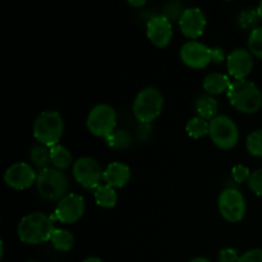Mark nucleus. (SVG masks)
<instances>
[{
  "label": "nucleus",
  "mask_w": 262,
  "mask_h": 262,
  "mask_svg": "<svg viewBox=\"0 0 262 262\" xmlns=\"http://www.w3.org/2000/svg\"><path fill=\"white\" fill-rule=\"evenodd\" d=\"M54 230L53 217L43 212H31L20 219L17 235L26 245H41L51 239Z\"/></svg>",
  "instance_id": "nucleus-1"
},
{
  "label": "nucleus",
  "mask_w": 262,
  "mask_h": 262,
  "mask_svg": "<svg viewBox=\"0 0 262 262\" xmlns=\"http://www.w3.org/2000/svg\"><path fill=\"white\" fill-rule=\"evenodd\" d=\"M227 95L232 106L245 114H255L262 107V92L247 79L232 81Z\"/></svg>",
  "instance_id": "nucleus-2"
},
{
  "label": "nucleus",
  "mask_w": 262,
  "mask_h": 262,
  "mask_svg": "<svg viewBox=\"0 0 262 262\" xmlns=\"http://www.w3.org/2000/svg\"><path fill=\"white\" fill-rule=\"evenodd\" d=\"M64 132L61 115L54 110H46L38 114L33 123V137L40 145L53 147L58 145Z\"/></svg>",
  "instance_id": "nucleus-3"
},
{
  "label": "nucleus",
  "mask_w": 262,
  "mask_h": 262,
  "mask_svg": "<svg viewBox=\"0 0 262 262\" xmlns=\"http://www.w3.org/2000/svg\"><path fill=\"white\" fill-rule=\"evenodd\" d=\"M36 188L38 194L46 201H60L69 193V181L61 170L50 166L38 171Z\"/></svg>",
  "instance_id": "nucleus-4"
},
{
  "label": "nucleus",
  "mask_w": 262,
  "mask_h": 262,
  "mask_svg": "<svg viewBox=\"0 0 262 262\" xmlns=\"http://www.w3.org/2000/svg\"><path fill=\"white\" fill-rule=\"evenodd\" d=\"M164 106V96L155 87H146L133 101V115L141 124H150L160 115Z\"/></svg>",
  "instance_id": "nucleus-5"
},
{
  "label": "nucleus",
  "mask_w": 262,
  "mask_h": 262,
  "mask_svg": "<svg viewBox=\"0 0 262 262\" xmlns=\"http://www.w3.org/2000/svg\"><path fill=\"white\" fill-rule=\"evenodd\" d=\"M209 136L215 146L222 150H232L239 141V129L232 118L217 115L210 120Z\"/></svg>",
  "instance_id": "nucleus-6"
},
{
  "label": "nucleus",
  "mask_w": 262,
  "mask_h": 262,
  "mask_svg": "<svg viewBox=\"0 0 262 262\" xmlns=\"http://www.w3.org/2000/svg\"><path fill=\"white\" fill-rule=\"evenodd\" d=\"M87 129L96 137L106 138L117 127V113L107 104H99L91 109L86 120Z\"/></svg>",
  "instance_id": "nucleus-7"
},
{
  "label": "nucleus",
  "mask_w": 262,
  "mask_h": 262,
  "mask_svg": "<svg viewBox=\"0 0 262 262\" xmlns=\"http://www.w3.org/2000/svg\"><path fill=\"white\" fill-rule=\"evenodd\" d=\"M73 178L87 191H95L104 181V170L95 159L84 156L79 158L72 166Z\"/></svg>",
  "instance_id": "nucleus-8"
},
{
  "label": "nucleus",
  "mask_w": 262,
  "mask_h": 262,
  "mask_svg": "<svg viewBox=\"0 0 262 262\" xmlns=\"http://www.w3.org/2000/svg\"><path fill=\"white\" fill-rule=\"evenodd\" d=\"M217 207L220 215L229 223H238L243 220L247 211L245 196L235 188H227L219 194Z\"/></svg>",
  "instance_id": "nucleus-9"
},
{
  "label": "nucleus",
  "mask_w": 262,
  "mask_h": 262,
  "mask_svg": "<svg viewBox=\"0 0 262 262\" xmlns=\"http://www.w3.org/2000/svg\"><path fill=\"white\" fill-rule=\"evenodd\" d=\"M86 210L84 199L77 193H68L56 204L53 214V220L63 224H74L82 219Z\"/></svg>",
  "instance_id": "nucleus-10"
},
{
  "label": "nucleus",
  "mask_w": 262,
  "mask_h": 262,
  "mask_svg": "<svg viewBox=\"0 0 262 262\" xmlns=\"http://www.w3.org/2000/svg\"><path fill=\"white\" fill-rule=\"evenodd\" d=\"M37 174L28 163H14L8 166L4 173V182L15 191H25L37 181Z\"/></svg>",
  "instance_id": "nucleus-11"
},
{
  "label": "nucleus",
  "mask_w": 262,
  "mask_h": 262,
  "mask_svg": "<svg viewBox=\"0 0 262 262\" xmlns=\"http://www.w3.org/2000/svg\"><path fill=\"white\" fill-rule=\"evenodd\" d=\"M179 56L189 68L202 69L212 61V49L199 41H188L181 48Z\"/></svg>",
  "instance_id": "nucleus-12"
},
{
  "label": "nucleus",
  "mask_w": 262,
  "mask_h": 262,
  "mask_svg": "<svg viewBox=\"0 0 262 262\" xmlns=\"http://www.w3.org/2000/svg\"><path fill=\"white\" fill-rule=\"evenodd\" d=\"M146 33L151 43L156 48L164 49L170 43L173 37V25L165 15H155L146 25Z\"/></svg>",
  "instance_id": "nucleus-13"
},
{
  "label": "nucleus",
  "mask_w": 262,
  "mask_h": 262,
  "mask_svg": "<svg viewBox=\"0 0 262 262\" xmlns=\"http://www.w3.org/2000/svg\"><path fill=\"white\" fill-rule=\"evenodd\" d=\"M178 22L182 33L187 38H191L193 41L199 38L200 36L204 35L205 28H206L207 25L206 17L199 8H187V9H184L183 14H182L181 19Z\"/></svg>",
  "instance_id": "nucleus-14"
},
{
  "label": "nucleus",
  "mask_w": 262,
  "mask_h": 262,
  "mask_svg": "<svg viewBox=\"0 0 262 262\" xmlns=\"http://www.w3.org/2000/svg\"><path fill=\"white\" fill-rule=\"evenodd\" d=\"M227 71L234 79H246L253 68V55L246 49H235L227 56Z\"/></svg>",
  "instance_id": "nucleus-15"
},
{
  "label": "nucleus",
  "mask_w": 262,
  "mask_h": 262,
  "mask_svg": "<svg viewBox=\"0 0 262 262\" xmlns=\"http://www.w3.org/2000/svg\"><path fill=\"white\" fill-rule=\"evenodd\" d=\"M130 179V169L125 164L114 161L104 170V182L113 188H123Z\"/></svg>",
  "instance_id": "nucleus-16"
},
{
  "label": "nucleus",
  "mask_w": 262,
  "mask_h": 262,
  "mask_svg": "<svg viewBox=\"0 0 262 262\" xmlns=\"http://www.w3.org/2000/svg\"><path fill=\"white\" fill-rule=\"evenodd\" d=\"M232 81L229 76L223 73H210L205 77L204 79V89L207 92V95L216 96V95L228 92Z\"/></svg>",
  "instance_id": "nucleus-17"
},
{
  "label": "nucleus",
  "mask_w": 262,
  "mask_h": 262,
  "mask_svg": "<svg viewBox=\"0 0 262 262\" xmlns=\"http://www.w3.org/2000/svg\"><path fill=\"white\" fill-rule=\"evenodd\" d=\"M196 112L197 117H201L206 120H212L217 117V110H219V102L211 95H202L196 101Z\"/></svg>",
  "instance_id": "nucleus-18"
},
{
  "label": "nucleus",
  "mask_w": 262,
  "mask_h": 262,
  "mask_svg": "<svg viewBox=\"0 0 262 262\" xmlns=\"http://www.w3.org/2000/svg\"><path fill=\"white\" fill-rule=\"evenodd\" d=\"M94 199L97 206L102 209H113L118 202V194L115 188L107 184H101L94 191Z\"/></svg>",
  "instance_id": "nucleus-19"
},
{
  "label": "nucleus",
  "mask_w": 262,
  "mask_h": 262,
  "mask_svg": "<svg viewBox=\"0 0 262 262\" xmlns=\"http://www.w3.org/2000/svg\"><path fill=\"white\" fill-rule=\"evenodd\" d=\"M50 158H51V165L59 170H64L68 169L73 163V156L72 152L66 147V146L58 145L50 147Z\"/></svg>",
  "instance_id": "nucleus-20"
},
{
  "label": "nucleus",
  "mask_w": 262,
  "mask_h": 262,
  "mask_svg": "<svg viewBox=\"0 0 262 262\" xmlns=\"http://www.w3.org/2000/svg\"><path fill=\"white\" fill-rule=\"evenodd\" d=\"M50 242L56 251L68 252V251H71L73 248L74 237L69 230L55 228V230L53 232V235H51Z\"/></svg>",
  "instance_id": "nucleus-21"
},
{
  "label": "nucleus",
  "mask_w": 262,
  "mask_h": 262,
  "mask_svg": "<svg viewBox=\"0 0 262 262\" xmlns=\"http://www.w3.org/2000/svg\"><path fill=\"white\" fill-rule=\"evenodd\" d=\"M31 163L38 168L40 170L46 168H50L51 158H50V147L43 145L32 146L30 150Z\"/></svg>",
  "instance_id": "nucleus-22"
},
{
  "label": "nucleus",
  "mask_w": 262,
  "mask_h": 262,
  "mask_svg": "<svg viewBox=\"0 0 262 262\" xmlns=\"http://www.w3.org/2000/svg\"><path fill=\"white\" fill-rule=\"evenodd\" d=\"M209 130H210V122L201 117L192 118L186 125L187 135H188L191 138H194V140H199V138H202L204 136L209 135Z\"/></svg>",
  "instance_id": "nucleus-23"
},
{
  "label": "nucleus",
  "mask_w": 262,
  "mask_h": 262,
  "mask_svg": "<svg viewBox=\"0 0 262 262\" xmlns=\"http://www.w3.org/2000/svg\"><path fill=\"white\" fill-rule=\"evenodd\" d=\"M106 145L114 150H125L132 143V137L127 130H114L109 137L105 138Z\"/></svg>",
  "instance_id": "nucleus-24"
},
{
  "label": "nucleus",
  "mask_w": 262,
  "mask_h": 262,
  "mask_svg": "<svg viewBox=\"0 0 262 262\" xmlns=\"http://www.w3.org/2000/svg\"><path fill=\"white\" fill-rule=\"evenodd\" d=\"M246 148L256 158H262V129L251 132L246 140Z\"/></svg>",
  "instance_id": "nucleus-25"
},
{
  "label": "nucleus",
  "mask_w": 262,
  "mask_h": 262,
  "mask_svg": "<svg viewBox=\"0 0 262 262\" xmlns=\"http://www.w3.org/2000/svg\"><path fill=\"white\" fill-rule=\"evenodd\" d=\"M260 15H258L257 10H245V12H242L239 14V17H238L237 19V23L238 26H239V28H242V30H255V28H257V25H258V20H260Z\"/></svg>",
  "instance_id": "nucleus-26"
},
{
  "label": "nucleus",
  "mask_w": 262,
  "mask_h": 262,
  "mask_svg": "<svg viewBox=\"0 0 262 262\" xmlns=\"http://www.w3.org/2000/svg\"><path fill=\"white\" fill-rule=\"evenodd\" d=\"M248 50L253 56L262 59V27L251 31L248 36Z\"/></svg>",
  "instance_id": "nucleus-27"
},
{
  "label": "nucleus",
  "mask_w": 262,
  "mask_h": 262,
  "mask_svg": "<svg viewBox=\"0 0 262 262\" xmlns=\"http://www.w3.org/2000/svg\"><path fill=\"white\" fill-rule=\"evenodd\" d=\"M248 188L256 194V196L262 197V169H257L251 174L248 179Z\"/></svg>",
  "instance_id": "nucleus-28"
},
{
  "label": "nucleus",
  "mask_w": 262,
  "mask_h": 262,
  "mask_svg": "<svg viewBox=\"0 0 262 262\" xmlns=\"http://www.w3.org/2000/svg\"><path fill=\"white\" fill-rule=\"evenodd\" d=\"M251 171L250 169L247 168V166L242 165V164H239V165L234 166V168L232 169V177H233V181L237 182V183H243V182H248V179H250L251 177Z\"/></svg>",
  "instance_id": "nucleus-29"
},
{
  "label": "nucleus",
  "mask_w": 262,
  "mask_h": 262,
  "mask_svg": "<svg viewBox=\"0 0 262 262\" xmlns=\"http://www.w3.org/2000/svg\"><path fill=\"white\" fill-rule=\"evenodd\" d=\"M183 12H184V10H182L181 4H179V3H177V2H173V3H170L168 7H166L165 14H163V15H165V17L168 18V19L171 22V20H176V19L179 20V19H181Z\"/></svg>",
  "instance_id": "nucleus-30"
},
{
  "label": "nucleus",
  "mask_w": 262,
  "mask_h": 262,
  "mask_svg": "<svg viewBox=\"0 0 262 262\" xmlns=\"http://www.w3.org/2000/svg\"><path fill=\"white\" fill-rule=\"evenodd\" d=\"M238 262H262V250L253 248L239 256Z\"/></svg>",
  "instance_id": "nucleus-31"
},
{
  "label": "nucleus",
  "mask_w": 262,
  "mask_h": 262,
  "mask_svg": "<svg viewBox=\"0 0 262 262\" xmlns=\"http://www.w3.org/2000/svg\"><path fill=\"white\" fill-rule=\"evenodd\" d=\"M239 255L233 248H223L219 252V262H238Z\"/></svg>",
  "instance_id": "nucleus-32"
},
{
  "label": "nucleus",
  "mask_w": 262,
  "mask_h": 262,
  "mask_svg": "<svg viewBox=\"0 0 262 262\" xmlns=\"http://www.w3.org/2000/svg\"><path fill=\"white\" fill-rule=\"evenodd\" d=\"M224 60H225L224 50L220 48L212 49V61L216 64H220V63H223Z\"/></svg>",
  "instance_id": "nucleus-33"
},
{
  "label": "nucleus",
  "mask_w": 262,
  "mask_h": 262,
  "mask_svg": "<svg viewBox=\"0 0 262 262\" xmlns=\"http://www.w3.org/2000/svg\"><path fill=\"white\" fill-rule=\"evenodd\" d=\"M127 2L133 8H142L147 3V0H127Z\"/></svg>",
  "instance_id": "nucleus-34"
},
{
  "label": "nucleus",
  "mask_w": 262,
  "mask_h": 262,
  "mask_svg": "<svg viewBox=\"0 0 262 262\" xmlns=\"http://www.w3.org/2000/svg\"><path fill=\"white\" fill-rule=\"evenodd\" d=\"M83 262H104L101 258L95 257V256H91V257H87L86 260H83Z\"/></svg>",
  "instance_id": "nucleus-35"
},
{
  "label": "nucleus",
  "mask_w": 262,
  "mask_h": 262,
  "mask_svg": "<svg viewBox=\"0 0 262 262\" xmlns=\"http://www.w3.org/2000/svg\"><path fill=\"white\" fill-rule=\"evenodd\" d=\"M189 262H211L209 260V258H206V257H196V258H193V260H191Z\"/></svg>",
  "instance_id": "nucleus-36"
},
{
  "label": "nucleus",
  "mask_w": 262,
  "mask_h": 262,
  "mask_svg": "<svg viewBox=\"0 0 262 262\" xmlns=\"http://www.w3.org/2000/svg\"><path fill=\"white\" fill-rule=\"evenodd\" d=\"M257 13H258V15H260V18H261V20H262V0H260V3H258Z\"/></svg>",
  "instance_id": "nucleus-37"
},
{
  "label": "nucleus",
  "mask_w": 262,
  "mask_h": 262,
  "mask_svg": "<svg viewBox=\"0 0 262 262\" xmlns=\"http://www.w3.org/2000/svg\"><path fill=\"white\" fill-rule=\"evenodd\" d=\"M27 262H37V261H27Z\"/></svg>",
  "instance_id": "nucleus-38"
},
{
  "label": "nucleus",
  "mask_w": 262,
  "mask_h": 262,
  "mask_svg": "<svg viewBox=\"0 0 262 262\" xmlns=\"http://www.w3.org/2000/svg\"><path fill=\"white\" fill-rule=\"evenodd\" d=\"M227 2H230V0H227Z\"/></svg>",
  "instance_id": "nucleus-39"
}]
</instances>
